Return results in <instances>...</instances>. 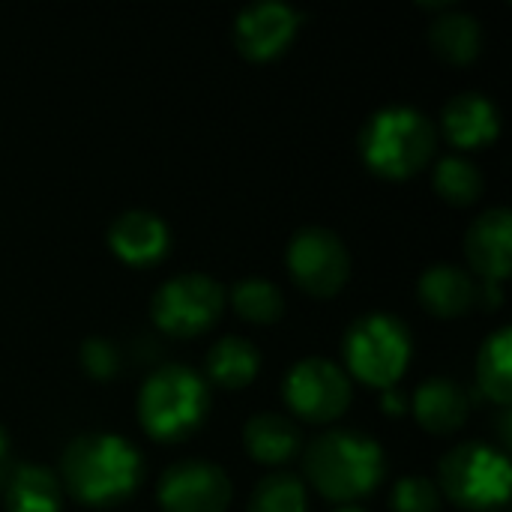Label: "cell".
Listing matches in <instances>:
<instances>
[{"label": "cell", "instance_id": "cell-1", "mask_svg": "<svg viewBox=\"0 0 512 512\" xmlns=\"http://www.w3.org/2000/svg\"><path fill=\"white\" fill-rule=\"evenodd\" d=\"M144 480V459L135 444L114 432L75 435L60 456V486L87 504L111 507L135 495Z\"/></svg>", "mask_w": 512, "mask_h": 512}, {"label": "cell", "instance_id": "cell-2", "mask_svg": "<svg viewBox=\"0 0 512 512\" xmlns=\"http://www.w3.org/2000/svg\"><path fill=\"white\" fill-rule=\"evenodd\" d=\"M303 474L318 495L342 507L381 486L387 456L384 447L360 429H330L306 447Z\"/></svg>", "mask_w": 512, "mask_h": 512}, {"label": "cell", "instance_id": "cell-3", "mask_svg": "<svg viewBox=\"0 0 512 512\" xmlns=\"http://www.w3.org/2000/svg\"><path fill=\"white\" fill-rule=\"evenodd\" d=\"M438 129L414 105H384L360 126V156L369 171L387 180H405L426 168L435 156Z\"/></svg>", "mask_w": 512, "mask_h": 512}, {"label": "cell", "instance_id": "cell-4", "mask_svg": "<svg viewBox=\"0 0 512 512\" xmlns=\"http://www.w3.org/2000/svg\"><path fill=\"white\" fill-rule=\"evenodd\" d=\"M210 414V384L186 363L156 366L138 390V423L162 444L189 438Z\"/></svg>", "mask_w": 512, "mask_h": 512}, {"label": "cell", "instance_id": "cell-5", "mask_svg": "<svg viewBox=\"0 0 512 512\" xmlns=\"http://www.w3.org/2000/svg\"><path fill=\"white\" fill-rule=\"evenodd\" d=\"M438 492L456 507L474 512L495 510L510 501L512 468L507 450L486 441L456 444L438 462Z\"/></svg>", "mask_w": 512, "mask_h": 512}, {"label": "cell", "instance_id": "cell-6", "mask_svg": "<svg viewBox=\"0 0 512 512\" xmlns=\"http://www.w3.org/2000/svg\"><path fill=\"white\" fill-rule=\"evenodd\" d=\"M414 354L408 327L387 312H366L342 336V360L348 378H357L369 387L387 390L396 387L405 375Z\"/></svg>", "mask_w": 512, "mask_h": 512}, {"label": "cell", "instance_id": "cell-7", "mask_svg": "<svg viewBox=\"0 0 512 512\" xmlns=\"http://www.w3.org/2000/svg\"><path fill=\"white\" fill-rule=\"evenodd\" d=\"M225 309L222 285L207 273H177L165 279L150 297L153 324L177 339L207 333Z\"/></svg>", "mask_w": 512, "mask_h": 512}, {"label": "cell", "instance_id": "cell-8", "mask_svg": "<svg viewBox=\"0 0 512 512\" xmlns=\"http://www.w3.org/2000/svg\"><path fill=\"white\" fill-rule=\"evenodd\" d=\"M285 261L297 288L312 297L339 294L351 276V252L345 240L324 225H306L294 231L288 240Z\"/></svg>", "mask_w": 512, "mask_h": 512}, {"label": "cell", "instance_id": "cell-9", "mask_svg": "<svg viewBox=\"0 0 512 512\" xmlns=\"http://www.w3.org/2000/svg\"><path fill=\"white\" fill-rule=\"evenodd\" d=\"M285 405L306 423H330L351 405L354 387L348 372L327 357H306L294 363L282 384Z\"/></svg>", "mask_w": 512, "mask_h": 512}, {"label": "cell", "instance_id": "cell-10", "mask_svg": "<svg viewBox=\"0 0 512 512\" xmlns=\"http://www.w3.org/2000/svg\"><path fill=\"white\" fill-rule=\"evenodd\" d=\"M231 498V477L207 459L174 462L156 483V501L162 512H225Z\"/></svg>", "mask_w": 512, "mask_h": 512}, {"label": "cell", "instance_id": "cell-11", "mask_svg": "<svg viewBox=\"0 0 512 512\" xmlns=\"http://www.w3.org/2000/svg\"><path fill=\"white\" fill-rule=\"evenodd\" d=\"M300 27V12L279 0H261L240 9L234 21V42L249 60L279 57Z\"/></svg>", "mask_w": 512, "mask_h": 512}, {"label": "cell", "instance_id": "cell-12", "mask_svg": "<svg viewBox=\"0 0 512 512\" xmlns=\"http://www.w3.org/2000/svg\"><path fill=\"white\" fill-rule=\"evenodd\" d=\"M465 258L471 276L501 282L512 267V216L507 207L483 210L465 231Z\"/></svg>", "mask_w": 512, "mask_h": 512}, {"label": "cell", "instance_id": "cell-13", "mask_svg": "<svg viewBox=\"0 0 512 512\" xmlns=\"http://www.w3.org/2000/svg\"><path fill=\"white\" fill-rule=\"evenodd\" d=\"M108 246L120 261L132 267H150L165 258L171 246V231L159 213L135 207L123 210L108 225Z\"/></svg>", "mask_w": 512, "mask_h": 512}, {"label": "cell", "instance_id": "cell-14", "mask_svg": "<svg viewBox=\"0 0 512 512\" xmlns=\"http://www.w3.org/2000/svg\"><path fill=\"white\" fill-rule=\"evenodd\" d=\"M441 129L447 141L459 150H477L492 144L501 132L498 105L480 90H462L447 99L441 111Z\"/></svg>", "mask_w": 512, "mask_h": 512}, {"label": "cell", "instance_id": "cell-15", "mask_svg": "<svg viewBox=\"0 0 512 512\" xmlns=\"http://www.w3.org/2000/svg\"><path fill=\"white\" fill-rule=\"evenodd\" d=\"M414 417L429 435H453L465 426L468 411H471V396L468 390L447 375L426 378L417 393H414Z\"/></svg>", "mask_w": 512, "mask_h": 512}, {"label": "cell", "instance_id": "cell-16", "mask_svg": "<svg viewBox=\"0 0 512 512\" xmlns=\"http://www.w3.org/2000/svg\"><path fill=\"white\" fill-rule=\"evenodd\" d=\"M417 297L432 315L459 318L477 306V279L465 267L441 261L423 270L417 282Z\"/></svg>", "mask_w": 512, "mask_h": 512}, {"label": "cell", "instance_id": "cell-17", "mask_svg": "<svg viewBox=\"0 0 512 512\" xmlns=\"http://www.w3.org/2000/svg\"><path fill=\"white\" fill-rule=\"evenodd\" d=\"M243 447L261 465H288L300 453V432L288 417L261 411L243 426Z\"/></svg>", "mask_w": 512, "mask_h": 512}, {"label": "cell", "instance_id": "cell-18", "mask_svg": "<svg viewBox=\"0 0 512 512\" xmlns=\"http://www.w3.org/2000/svg\"><path fill=\"white\" fill-rule=\"evenodd\" d=\"M261 369L258 348L243 336H222L210 345L204 357V381L225 387V390H243L255 381Z\"/></svg>", "mask_w": 512, "mask_h": 512}, {"label": "cell", "instance_id": "cell-19", "mask_svg": "<svg viewBox=\"0 0 512 512\" xmlns=\"http://www.w3.org/2000/svg\"><path fill=\"white\" fill-rule=\"evenodd\" d=\"M429 42L447 63H471L483 48V27L471 12L444 6L429 27Z\"/></svg>", "mask_w": 512, "mask_h": 512}, {"label": "cell", "instance_id": "cell-20", "mask_svg": "<svg viewBox=\"0 0 512 512\" xmlns=\"http://www.w3.org/2000/svg\"><path fill=\"white\" fill-rule=\"evenodd\" d=\"M63 486L45 465H18L6 483V512H60Z\"/></svg>", "mask_w": 512, "mask_h": 512}, {"label": "cell", "instance_id": "cell-21", "mask_svg": "<svg viewBox=\"0 0 512 512\" xmlns=\"http://www.w3.org/2000/svg\"><path fill=\"white\" fill-rule=\"evenodd\" d=\"M512 330L498 327L477 354V384L483 396H489L495 405L510 408L512 402Z\"/></svg>", "mask_w": 512, "mask_h": 512}, {"label": "cell", "instance_id": "cell-22", "mask_svg": "<svg viewBox=\"0 0 512 512\" xmlns=\"http://www.w3.org/2000/svg\"><path fill=\"white\" fill-rule=\"evenodd\" d=\"M228 300H231L234 312L252 324H273L285 312V297H282L279 285L264 276H246V279L234 282L228 291Z\"/></svg>", "mask_w": 512, "mask_h": 512}, {"label": "cell", "instance_id": "cell-23", "mask_svg": "<svg viewBox=\"0 0 512 512\" xmlns=\"http://www.w3.org/2000/svg\"><path fill=\"white\" fill-rule=\"evenodd\" d=\"M432 186L450 204H471L483 195V174L468 156L450 153L435 162Z\"/></svg>", "mask_w": 512, "mask_h": 512}, {"label": "cell", "instance_id": "cell-24", "mask_svg": "<svg viewBox=\"0 0 512 512\" xmlns=\"http://www.w3.org/2000/svg\"><path fill=\"white\" fill-rule=\"evenodd\" d=\"M309 510V495L306 483L294 474L276 471L267 474L255 483L249 495L246 512H306Z\"/></svg>", "mask_w": 512, "mask_h": 512}, {"label": "cell", "instance_id": "cell-25", "mask_svg": "<svg viewBox=\"0 0 512 512\" xmlns=\"http://www.w3.org/2000/svg\"><path fill=\"white\" fill-rule=\"evenodd\" d=\"M390 510L393 512H438L441 510V492L435 480L423 474L399 477L390 492Z\"/></svg>", "mask_w": 512, "mask_h": 512}, {"label": "cell", "instance_id": "cell-26", "mask_svg": "<svg viewBox=\"0 0 512 512\" xmlns=\"http://www.w3.org/2000/svg\"><path fill=\"white\" fill-rule=\"evenodd\" d=\"M78 363L81 369L96 378V381H108L120 372V351L111 339H102V336H90L81 342L78 348Z\"/></svg>", "mask_w": 512, "mask_h": 512}, {"label": "cell", "instance_id": "cell-27", "mask_svg": "<svg viewBox=\"0 0 512 512\" xmlns=\"http://www.w3.org/2000/svg\"><path fill=\"white\" fill-rule=\"evenodd\" d=\"M384 396H381V402H384V411L387 414H402L405 411V393L399 390V387H387V390H381Z\"/></svg>", "mask_w": 512, "mask_h": 512}, {"label": "cell", "instance_id": "cell-28", "mask_svg": "<svg viewBox=\"0 0 512 512\" xmlns=\"http://www.w3.org/2000/svg\"><path fill=\"white\" fill-rule=\"evenodd\" d=\"M498 435H501V441H504V444H510V408H504V414H501Z\"/></svg>", "mask_w": 512, "mask_h": 512}, {"label": "cell", "instance_id": "cell-29", "mask_svg": "<svg viewBox=\"0 0 512 512\" xmlns=\"http://www.w3.org/2000/svg\"><path fill=\"white\" fill-rule=\"evenodd\" d=\"M6 453H9V435H6V429L0 426V462L6 459Z\"/></svg>", "mask_w": 512, "mask_h": 512}, {"label": "cell", "instance_id": "cell-30", "mask_svg": "<svg viewBox=\"0 0 512 512\" xmlns=\"http://www.w3.org/2000/svg\"><path fill=\"white\" fill-rule=\"evenodd\" d=\"M333 512H369V510H363V507H357V504H342V507H336Z\"/></svg>", "mask_w": 512, "mask_h": 512}]
</instances>
